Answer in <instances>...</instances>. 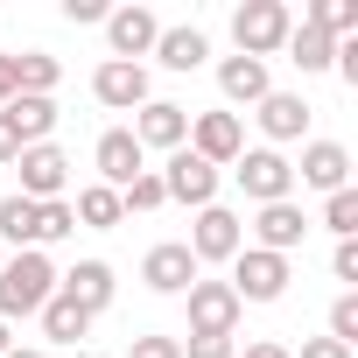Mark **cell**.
Wrapping results in <instances>:
<instances>
[{"instance_id": "cell-1", "label": "cell", "mask_w": 358, "mask_h": 358, "mask_svg": "<svg viewBox=\"0 0 358 358\" xmlns=\"http://www.w3.org/2000/svg\"><path fill=\"white\" fill-rule=\"evenodd\" d=\"M57 295V267H50V253H15L8 267H0V323L8 316H36L43 302Z\"/></svg>"}, {"instance_id": "cell-2", "label": "cell", "mask_w": 358, "mask_h": 358, "mask_svg": "<svg viewBox=\"0 0 358 358\" xmlns=\"http://www.w3.org/2000/svg\"><path fill=\"white\" fill-rule=\"evenodd\" d=\"M288 281H295V274H288V260H281V253L239 246V253H232V281H225V288H232V295H239V309H246V302H281V295H288Z\"/></svg>"}, {"instance_id": "cell-3", "label": "cell", "mask_w": 358, "mask_h": 358, "mask_svg": "<svg viewBox=\"0 0 358 358\" xmlns=\"http://www.w3.org/2000/svg\"><path fill=\"white\" fill-rule=\"evenodd\" d=\"M288 29H295V15L281 8V0H246V8L232 15V43H239V57H260V64L288 43Z\"/></svg>"}, {"instance_id": "cell-4", "label": "cell", "mask_w": 358, "mask_h": 358, "mask_svg": "<svg viewBox=\"0 0 358 358\" xmlns=\"http://www.w3.org/2000/svg\"><path fill=\"white\" fill-rule=\"evenodd\" d=\"M232 176H239V190H246L253 204H288V197H295V162H281L274 148H246V155L232 162Z\"/></svg>"}, {"instance_id": "cell-5", "label": "cell", "mask_w": 358, "mask_h": 358, "mask_svg": "<svg viewBox=\"0 0 358 358\" xmlns=\"http://www.w3.org/2000/svg\"><path fill=\"white\" fill-rule=\"evenodd\" d=\"M15 162H22V190H15V197H29V204H57V197H64V183H71V155H64L57 141L22 148Z\"/></svg>"}, {"instance_id": "cell-6", "label": "cell", "mask_w": 358, "mask_h": 358, "mask_svg": "<svg viewBox=\"0 0 358 358\" xmlns=\"http://www.w3.org/2000/svg\"><path fill=\"white\" fill-rule=\"evenodd\" d=\"M162 197L190 204V211L218 204V169H211L204 155H190V148H176V155H169V169H162Z\"/></svg>"}, {"instance_id": "cell-7", "label": "cell", "mask_w": 358, "mask_h": 358, "mask_svg": "<svg viewBox=\"0 0 358 358\" xmlns=\"http://www.w3.org/2000/svg\"><path fill=\"white\" fill-rule=\"evenodd\" d=\"M190 155H204L211 169H232V162L246 155L239 113H190Z\"/></svg>"}, {"instance_id": "cell-8", "label": "cell", "mask_w": 358, "mask_h": 358, "mask_svg": "<svg viewBox=\"0 0 358 358\" xmlns=\"http://www.w3.org/2000/svg\"><path fill=\"white\" fill-rule=\"evenodd\" d=\"M127 134L141 141V155H148V148L176 155V148L190 141V113H183V106H169V99H148V106L134 113V127H127Z\"/></svg>"}, {"instance_id": "cell-9", "label": "cell", "mask_w": 358, "mask_h": 358, "mask_svg": "<svg viewBox=\"0 0 358 358\" xmlns=\"http://www.w3.org/2000/svg\"><path fill=\"white\" fill-rule=\"evenodd\" d=\"M183 246L197 253V267H204V260H232V253L246 246V225H239L225 204H204V211H197V232H190Z\"/></svg>"}, {"instance_id": "cell-10", "label": "cell", "mask_w": 358, "mask_h": 358, "mask_svg": "<svg viewBox=\"0 0 358 358\" xmlns=\"http://www.w3.org/2000/svg\"><path fill=\"white\" fill-rule=\"evenodd\" d=\"M183 295H190V330H197V337H232V323H239V295H232L225 281H190Z\"/></svg>"}, {"instance_id": "cell-11", "label": "cell", "mask_w": 358, "mask_h": 358, "mask_svg": "<svg viewBox=\"0 0 358 358\" xmlns=\"http://www.w3.org/2000/svg\"><path fill=\"white\" fill-rule=\"evenodd\" d=\"M141 281H148L155 295H183V288L197 281V253H190L183 239H162V246H148V260H141Z\"/></svg>"}, {"instance_id": "cell-12", "label": "cell", "mask_w": 358, "mask_h": 358, "mask_svg": "<svg viewBox=\"0 0 358 358\" xmlns=\"http://www.w3.org/2000/svg\"><path fill=\"white\" fill-rule=\"evenodd\" d=\"M155 36H162V22H155L148 8H113V15H106V43H113V64H141V57L155 50Z\"/></svg>"}, {"instance_id": "cell-13", "label": "cell", "mask_w": 358, "mask_h": 358, "mask_svg": "<svg viewBox=\"0 0 358 358\" xmlns=\"http://www.w3.org/2000/svg\"><path fill=\"white\" fill-rule=\"evenodd\" d=\"M302 239H309V218H302L295 197H288V204H260V218H253V246H260V253H281V260H288Z\"/></svg>"}, {"instance_id": "cell-14", "label": "cell", "mask_w": 358, "mask_h": 358, "mask_svg": "<svg viewBox=\"0 0 358 358\" xmlns=\"http://www.w3.org/2000/svg\"><path fill=\"white\" fill-rule=\"evenodd\" d=\"M92 162H99V183H106V190H127L134 176L148 169V155H141V141H134L127 127H106V134H99V155H92Z\"/></svg>"}, {"instance_id": "cell-15", "label": "cell", "mask_w": 358, "mask_h": 358, "mask_svg": "<svg viewBox=\"0 0 358 358\" xmlns=\"http://www.w3.org/2000/svg\"><path fill=\"white\" fill-rule=\"evenodd\" d=\"M92 92H99V106H113V113H141V106H148V64H99Z\"/></svg>"}, {"instance_id": "cell-16", "label": "cell", "mask_w": 358, "mask_h": 358, "mask_svg": "<svg viewBox=\"0 0 358 358\" xmlns=\"http://www.w3.org/2000/svg\"><path fill=\"white\" fill-rule=\"evenodd\" d=\"M295 176H302L309 190L337 197V190H351V155H344L337 141H309V148H302V169H295Z\"/></svg>"}, {"instance_id": "cell-17", "label": "cell", "mask_w": 358, "mask_h": 358, "mask_svg": "<svg viewBox=\"0 0 358 358\" xmlns=\"http://www.w3.org/2000/svg\"><path fill=\"white\" fill-rule=\"evenodd\" d=\"M57 288H64L85 316H99V309H113V288H120V281H113V267H106V260H78L71 274H57Z\"/></svg>"}, {"instance_id": "cell-18", "label": "cell", "mask_w": 358, "mask_h": 358, "mask_svg": "<svg viewBox=\"0 0 358 358\" xmlns=\"http://www.w3.org/2000/svg\"><path fill=\"white\" fill-rule=\"evenodd\" d=\"M218 92H225V106H260L274 85H267V64L260 57H225L218 64Z\"/></svg>"}, {"instance_id": "cell-19", "label": "cell", "mask_w": 358, "mask_h": 358, "mask_svg": "<svg viewBox=\"0 0 358 358\" xmlns=\"http://www.w3.org/2000/svg\"><path fill=\"white\" fill-rule=\"evenodd\" d=\"M0 113H8V127H15L22 148H43V141L57 134V99H22V92H15Z\"/></svg>"}, {"instance_id": "cell-20", "label": "cell", "mask_w": 358, "mask_h": 358, "mask_svg": "<svg viewBox=\"0 0 358 358\" xmlns=\"http://www.w3.org/2000/svg\"><path fill=\"white\" fill-rule=\"evenodd\" d=\"M253 113H260V134H267V141H302V127H309V106H302L295 92H267Z\"/></svg>"}, {"instance_id": "cell-21", "label": "cell", "mask_w": 358, "mask_h": 358, "mask_svg": "<svg viewBox=\"0 0 358 358\" xmlns=\"http://www.w3.org/2000/svg\"><path fill=\"white\" fill-rule=\"evenodd\" d=\"M281 50H288V64H295L302 78H316V71H330V64H337V43H330L323 29H309V22H302V29H288V43H281Z\"/></svg>"}, {"instance_id": "cell-22", "label": "cell", "mask_w": 358, "mask_h": 358, "mask_svg": "<svg viewBox=\"0 0 358 358\" xmlns=\"http://www.w3.org/2000/svg\"><path fill=\"white\" fill-rule=\"evenodd\" d=\"M8 71H15V92H22V99H50V92H57V78H64V64H57L50 50L8 57Z\"/></svg>"}, {"instance_id": "cell-23", "label": "cell", "mask_w": 358, "mask_h": 358, "mask_svg": "<svg viewBox=\"0 0 358 358\" xmlns=\"http://www.w3.org/2000/svg\"><path fill=\"white\" fill-rule=\"evenodd\" d=\"M155 57H162L169 71H197V64L211 57V43H204V29H162V36H155Z\"/></svg>"}, {"instance_id": "cell-24", "label": "cell", "mask_w": 358, "mask_h": 358, "mask_svg": "<svg viewBox=\"0 0 358 358\" xmlns=\"http://www.w3.org/2000/svg\"><path fill=\"white\" fill-rule=\"evenodd\" d=\"M71 218H78V225H92V232H113L127 211H120V190H106V183H85V190H78V204H71Z\"/></svg>"}, {"instance_id": "cell-25", "label": "cell", "mask_w": 358, "mask_h": 358, "mask_svg": "<svg viewBox=\"0 0 358 358\" xmlns=\"http://www.w3.org/2000/svg\"><path fill=\"white\" fill-rule=\"evenodd\" d=\"M36 316H43V330H50V344H78V337L92 330V316H85V309H78V302H71L64 288H57V295H50V302H43Z\"/></svg>"}, {"instance_id": "cell-26", "label": "cell", "mask_w": 358, "mask_h": 358, "mask_svg": "<svg viewBox=\"0 0 358 358\" xmlns=\"http://www.w3.org/2000/svg\"><path fill=\"white\" fill-rule=\"evenodd\" d=\"M309 29H323L330 43L337 36H358V0H309V15H302Z\"/></svg>"}, {"instance_id": "cell-27", "label": "cell", "mask_w": 358, "mask_h": 358, "mask_svg": "<svg viewBox=\"0 0 358 358\" xmlns=\"http://www.w3.org/2000/svg\"><path fill=\"white\" fill-rule=\"evenodd\" d=\"M0 239H8L15 253L36 246V204L29 197H0Z\"/></svg>"}, {"instance_id": "cell-28", "label": "cell", "mask_w": 358, "mask_h": 358, "mask_svg": "<svg viewBox=\"0 0 358 358\" xmlns=\"http://www.w3.org/2000/svg\"><path fill=\"white\" fill-rule=\"evenodd\" d=\"M78 232V218H71V204L57 197V204H36V253L50 246V239H71Z\"/></svg>"}, {"instance_id": "cell-29", "label": "cell", "mask_w": 358, "mask_h": 358, "mask_svg": "<svg viewBox=\"0 0 358 358\" xmlns=\"http://www.w3.org/2000/svg\"><path fill=\"white\" fill-rule=\"evenodd\" d=\"M155 204H169V197H162V176H155V169H141L134 183L120 190V211H155Z\"/></svg>"}, {"instance_id": "cell-30", "label": "cell", "mask_w": 358, "mask_h": 358, "mask_svg": "<svg viewBox=\"0 0 358 358\" xmlns=\"http://www.w3.org/2000/svg\"><path fill=\"white\" fill-rule=\"evenodd\" d=\"M323 225H330L337 239H358V190H337V197L323 204Z\"/></svg>"}, {"instance_id": "cell-31", "label": "cell", "mask_w": 358, "mask_h": 358, "mask_svg": "<svg viewBox=\"0 0 358 358\" xmlns=\"http://www.w3.org/2000/svg\"><path fill=\"white\" fill-rule=\"evenodd\" d=\"M330 337H337L344 351L358 344V295H337V302H330Z\"/></svg>"}, {"instance_id": "cell-32", "label": "cell", "mask_w": 358, "mask_h": 358, "mask_svg": "<svg viewBox=\"0 0 358 358\" xmlns=\"http://www.w3.org/2000/svg\"><path fill=\"white\" fill-rule=\"evenodd\" d=\"M330 274L344 281V295L358 288V239H337V253H330Z\"/></svg>"}, {"instance_id": "cell-33", "label": "cell", "mask_w": 358, "mask_h": 358, "mask_svg": "<svg viewBox=\"0 0 358 358\" xmlns=\"http://www.w3.org/2000/svg\"><path fill=\"white\" fill-rule=\"evenodd\" d=\"M127 358H183V344H176V337H134Z\"/></svg>"}, {"instance_id": "cell-34", "label": "cell", "mask_w": 358, "mask_h": 358, "mask_svg": "<svg viewBox=\"0 0 358 358\" xmlns=\"http://www.w3.org/2000/svg\"><path fill=\"white\" fill-rule=\"evenodd\" d=\"M183 358H232V337H197V330H190Z\"/></svg>"}, {"instance_id": "cell-35", "label": "cell", "mask_w": 358, "mask_h": 358, "mask_svg": "<svg viewBox=\"0 0 358 358\" xmlns=\"http://www.w3.org/2000/svg\"><path fill=\"white\" fill-rule=\"evenodd\" d=\"M113 8H106V0H64V22H106Z\"/></svg>"}, {"instance_id": "cell-36", "label": "cell", "mask_w": 358, "mask_h": 358, "mask_svg": "<svg viewBox=\"0 0 358 358\" xmlns=\"http://www.w3.org/2000/svg\"><path fill=\"white\" fill-rule=\"evenodd\" d=\"M295 358H351V351H344V344H337V337H309V344H302V351H295Z\"/></svg>"}, {"instance_id": "cell-37", "label": "cell", "mask_w": 358, "mask_h": 358, "mask_svg": "<svg viewBox=\"0 0 358 358\" xmlns=\"http://www.w3.org/2000/svg\"><path fill=\"white\" fill-rule=\"evenodd\" d=\"M232 358H295V351L274 344V337H260V344H246V351H232Z\"/></svg>"}, {"instance_id": "cell-38", "label": "cell", "mask_w": 358, "mask_h": 358, "mask_svg": "<svg viewBox=\"0 0 358 358\" xmlns=\"http://www.w3.org/2000/svg\"><path fill=\"white\" fill-rule=\"evenodd\" d=\"M22 155V141H15V127H8V113H0V162H15Z\"/></svg>"}, {"instance_id": "cell-39", "label": "cell", "mask_w": 358, "mask_h": 358, "mask_svg": "<svg viewBox=\"0 0 358 358\" xmlns=\"http://www.w3.org/2000/svg\"><path fill=\"white\" fill-rule=\"evenodd\" d=\"M15 99V71H8V57H0V106Z\"/></svg>"}, {"instance_id": "cell-40", "label": "cell", "mask_w": 358, "mask_h": 358, "mask_svg": "<svg viewBox=\"0 0 358 358\" xmlns=\"http://www.w3.org/2000/svg\"><path fill=\"white\" fill-rule=\"evenodd\" d=\"M8 351H15V337H8V323H0V358H8Z\"/></svg>"}, {"instance_id": "cell-41", "label": "cell", "mask_w": 358, "mask_h": 358, "mask_svg": "<svg viewBox=\"0 0 358 358\" xmlns=\"http://www.w3.org/2000/svg\"><path fill=\"white\" fill-rule=\"evenodd\" d=\"M8 358H43V351H22V344H15V351H8Z\"/></svg>"}]
</instances>
